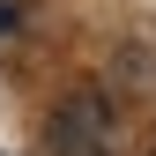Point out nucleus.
Masks as SVG:
<instances>
[{"label":"nucleus","mask_w":156,"mask_h":156,"mask_svg":"<svg viewBox=\"0 0 156 156\" xmlns=\"http://www.w3.org/2000/svg\"><path fill=\"white\" fill-rule=\"evenodd\" d=\"M52 156H119V119H112V97L104 89H67L45 119Z\"/></svg>","instance_id":"obj_1"},{"label":"nucleus","mask_w":156,"mask_h":156,"mask_svg":"<svg viewBox=\"0 0 156 156\" xmlns=\"http://www.w3.org/2000/svg\"><path fill=\"white\" fill-rule=\"evenodd\" d=\"M8 23H15V15H8V0H0V30H8Z\"/></svg>","instance_id":"obj_2"},{"label":"nucleus","mask_w":156,"mask_h":156,"mask_svg":"<svg viewBox=\"0 0 156 156\" xmlns=\"http://www.w3.org/2000/svg\"><path fill=\"white\" fill-rule=\"evenodd\" d=\"M149 156H156V149H149Z\"/></svg>","instance_id":"obj_3"}]
</instances>
